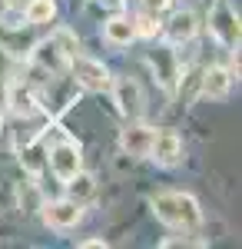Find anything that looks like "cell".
I'll return each instance as SVG.
<instances>
[{"label": "cell", "instance_id": "52a82bcc", "mask_svg": "<svg viewBox=\"0 0 242 249\" xmlns=\"http://www.w3.org/2000/svg\"><path fill=\"white\" fill-rule=\"evenodd\" d=\"M156 166H163V170H173V166H179L183 163V140L176 130H159V133L153 136V143H149V156Z\"/></svg>", "mask_w": 242, "mask_h": 249}, {"label": "cell", "instance_id": "30bf717a", "mask_svg": "<svg viewBox=\"0 0 242 249\" xmlns=\"http://www.w3.org/2000/svg\"><path fill=\"white\" fill-rule=\"evenodd\" d=\"M196 30H199V20H196L192 10H179V14H173V17L163 23V37L169 40V47L189 43V40L196 37Z\"/></svg>", "mask_w": 242, "mask_h": 249}, {"label": "cell", "instance_id": "ffe728a7", "mask_svg": "<svg viewBox=\"0 0 242 249\" xmlns=\"http://www.w3.org/2000/svg\"><path fill=\"white\" fill-rule=\"evenodd\" d=\"M80 249H106V239H83Z\"/></svg>", "mask_w": 242, "mask_h": 249}, {"label": "cell", "instance_id": "2e32d148", "mask_svg": "<svg viewBox=\"0 0 242 249\" xmlns=\"http://www.w3.org/2000/svg\"><path fill=\"white\" fill-rule=\"evenodd\" d=\"M67 196H70V199H76V203H86V199H90V196H93L96 193V179L93 176H90V173H73V176H70V179H67Z\"/></svg>", "mask_w": 242, "mask_h": 249}, {"label": "cell", "instance_id": "603a6c76", "mask_svg": "<svg viewBox=\"0 0 242 249\" xmlns=\"http://www.w3.org/2000/svg\"><path fill=\"white\" fill-rule=\"evenodd\" d=\"M0 133H3V110H0Z\"/></svg>", "mask_w": 242, "mask_h": 249}, {"label": "cell", "instance_id": "3957f363", "mask_svg": "<svg viewBox=\"0 0 242 249\" xmlns=\"http://www.w3.org/2000/svg\"><path fill=\"white\" fill-rule=\"evenodd\" d=\"M67 67H70V80H73L80 90H86V93H106V90H110L113 73L103 67V60H93V57H83V53H73Z\"/></svg>", "mask_w": 242, "mask_h": 249}, {"label": "cell", "instance_id": "ac0fdd59", "mask_svg": "<svg viewBox=\"0 0 242 249\" xmlns=\"http://www.w3.org/2000/svg\"><path fill=\"white\" fill-rule=\"evenodd\" d=\"M139 3H143V10H146V14H156V17H159V14H166L169 7H173V0H139Z\"/></svg>", "mask_w": 242, "mask_h": 249}, {"label": "cell", "instance_id": "7c38bea8", "mask_svg": "<svg viewBox=\"0 0 242 249\" xmlns=\"http://www.w3.org/2000/svg\"><path fill=\"white\" fill-rule=\"evenodd\" d=\"M103 40L113 43V47H130L133 40H136V27H133L130 17H123V14H116L103 23Z\"/></svg>", "mask_w": 242, "mask_h": 249}, {"label": "cell", "instance_id": "9a60e30c", "mask_svg": "<svg viewBox=\"0 0 242 249\" xmlns=\"http://www.w3.org/2000/svg\"><path fill=\"white\" fill-rule=\"evenodd\" d=\"M23 17L30 27H43V23H50L56 17V3L53 0H27L23 3Z\"/></svg>", "mask_w": 242, "mask_h": 249}, {"label": "cell", "instance_id": "7402d4cb", "mask_svg": "<svg viewBox=\"0 0 242 249\" xmlns=\"http://www.w3.org/2000/svg\"><path fill=\"white\" fill-rule=\"evenodd\" d=\"M23 3H27V0H3L7 10H23Z\"/></svg>", "mask_w": 242, "mask_h": 249}, {"label": "cell", "instance_id": "44dd1931", "mask_svg": "<svg viewBox=\"0 0 242 249\" xmlns=\"http://www.w3.org/2000/svg\"><path fill=\"white\" fill-rule=\"evenodd\" d=\"M93 3H100V7H106V10H120L126 0H93Z\"/></svg>", "mask_w": 242, "mask_h": 249}, {"label": "cell", "instance_id": "d6986e66", "mask_svg": "<svg viewBox=\"0 0 242 249\" xmlns=\"http://www.w3.org/2000/svg\"><path fill=\"white\" fill-rule=\"evenodd\" d=\"M159 246H163V249H173V246H206V243H199V239H163Z\"/></svg>", "mask_w": 242, "mask_h": 249}, {"label": "cell", "instance_id": "8fae6325", "mask_svg": "<svg viewBox=\"0 0 242 249\" xmlns=\"http://www.w3.org/2000/svg\"><path fill=\"white\" fill-rule=\"evenodd\" d=\"M232 90V70L225 67H209L199 77V96H209V100H225Z\"/></svg>", "mask_w": 242, "mask_h": 249}, {"label": "cell", "instance_id": "5b68a950", "mask_svg": "<svg viewBox=\"0 0 242 249\" xmlns=\"http://www.w3.org/2000/svg\"><path fill=\"white\" fill-rule=\"evenodd\" d=\"M47 166L53 170V176L60 183H67L73 173L83 170V146H80L76 140H70V136H63L53 150L47 153Z\"/></svg>", "mask_w": 242, "mask_h": 249}, {"label": "cell", "instance_id": "ba28073f", "mask_svg": "<svg viewBox=\"0 0 242 249\" xmlns=\"http://www.w3.org/2000/svg\"><path fill=\"white\" fill-rule=\"evenodd\" d=\"M40 216H43V223L50 226V230H73L76 223L83 219V203H76V199H53V203H43L40 206Z\"/></svg>", "mask_w": 242, "mask_h": 249}, {"label": "cell", "instance_id": "e0dca14e", "mask_svg": "<svg viewBox=\"0 0 242 249\" xmlns=\"http://www.w3.org/2000/svg\"><path fill=\"white\" fill-rule=\"evenodd\" d=\"M133 27H136V37H146V40H153V37H159V34H163L159 17H156V14H146V10L133 20Z\"/></svg>", "mask_w": 242, "mask_h": 249}, {"label": "cell", "instance_id": "6da1fadb", "mask_svg": "<svg viewBox=\"0 0 242 249\" xmlns=\"http://www.w3.org/2000/svg\"><path fill=\"white\" fill-rule=\"evenodd\" d=\"M76 50H80L76 34H73V30H67V27H56L47 40H37V43L30 47L27 57H30V63H34L37 70L56 77V73L67 70V63H70V57H73Z\"/></svg>", "mask_w": 242, "mask_h": 249}, {"label": "cell", "instance_id": "4fadbf2b", "mask_svg": "<svg viewBox=\"0 0 242 249\" xmlns=\"http://www.w3.org/2000/svg\"><path fill=\"white\" fill-rule=\"evenodd\" d=\"M10 110L20 116V120H30V116L40 113V103L34 90L27 87V83H10Z\"/></svg>", "mask_w": 242, "mask_h": 249}, {"label": "cell", "instance_id": "9c48e42d", "mask_svg": "<svg viewBox=\"0 0 242 249\" xmlns=\"http://www.w3.org/2000/svg\"><path fill=\"white\" fill-rule=\"evenodd\" d=\"M156 130L139 123V120H130L123 130H120V150L126 156H136V160H146L149 156V143H153Z\"/></svg>", "mask_w": 242, "mask_h": 249}, {"label": "cell", "instance_id": "5bb4252c", "mask_svg": "<svg viewBox=\"0 0 242 249\" xmlns=\"http://www.w3.org/2000/svg\"><path fill=\"white\" fill-rule=\"evenodd\" d=\"M149 63L156 67V77L163 80V87L173 90V87H176V77H179V60H176V53H173V50H156V53L149 57Z\"/></svg>", "mask_w": 242, "mask_h": 249}, {"label": "cell", "instance_id": "7a4b0ae2", "mask_svg": "<svg viewBox=\"0 0 242 249\" xmlns=\"http://www.w3.org/2000/svg\"><path fill=\"white\" fill-rule=\"evenodd\" d=\"M149 206L156 213V219L163 226H173V230H199L203 223V210H199V199L189 196V193H156L149 199Z\"/></svg>", "mask_w": 242, "mask_h": 249}, {"label": "cell", "instance_id": "277c9868", "mask_svg": "<svg viewBox=\"0 0 242 249\" xmlns=\"http://www.w3.org/2000/svg\"><path fill=\"white\" fill-rule=\"evenodd\" d=\"M209 30L212 37L223 43L225 50H239L242 40V23H239V10L232 7V0H216L209 10Z\"/></svg>", "mask_w": 242, "mask_h": 249}, {"label": "cell", "instance_id": "8992f818", "mask_svg": "<svg viewBox=\"0 0 242 249\" xmlns=\"http://www.w3.org/2000/svg\"><path fill=\"white\" fill-rule=\"evenodd\" d=\"M110 93H113L116 110L126 116V120H139V116H143L146 100H143V87H139L133 77H113L110 80Z\"/></svg>", "mask_w": 242, "mask_h": 249}]
</instances>
